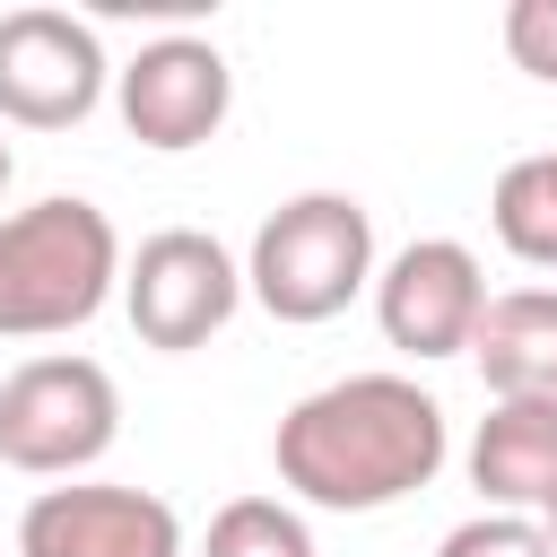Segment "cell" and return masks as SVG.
Segmentation results:
<instances>
[{
  "mask_svg": "<svg viewBox=\"0 0 557 557\" xmlns=\"http://www.w3.org/2000/svg\"><path fill=\"white\" fill-rule=\"evenodd\" d=\"M444 453H453L444 400L409 374H339L305 392L270 435L278 487L322 513H383L418 496L444 470Z\"/></svg>",
  "mask_w": 557,
  "mask_h": 557,
  "instance_id": "obj_1",
  "label": "cell"
},
{
  "mask_svg": "<svg viewBox=\"0 0 557 557\" xmlns=\"http://www.w3.org/2000/svg\"><path fill=\"white\" fill-rule=\"evenodd\" d=\"M122 287V235L96 200L52 191L0 218V339H61Z\"/></svg>",
  "mask_w": 557,
  "mask_h": 557,
  "instance_id": "obj_2",
  "label": "cell"
},
{
  "mask_svg": "<svg viewBox=\"0 0 557 557\" xmlns=\"http://www.w3.org/2000/svg\"><path fill=\"white\" fill-rule=\"evenodd\" d=\"M374 287V218L357 191H296L252 226L244 296L270 322H331Z\"/></svg>",
  "mask_w": 557,
  "mask_h": 557,
  "instance_id": "obj_3",
  "label": "cell"
},
{
  "mask_svg": "<svg viewBox=\"0 0 557 557\" xmlns=\"http://www.w3.org/2000/svg\"><path fill=\"white\" fill-rule=\"evenodd\" d=\"M122 435V392L96 357L52 348L0 374V461L26 479H87Z\"/></svg>",
  "mask_w": 557,
  "mask_h": 557,
  "instance_id": "obj_4",
  "label": "cell"
},
{
  "mask_svg": "<svg viewBox=\"0 0 557 557\" xmlns=\"http://www.w3.org/2000/svg\"><path fill=\"white\" fill-rule=\"evenodd\" d=\"M235 305H244V261L200 226H157L139 235V252H122V313L165 357L209 348L235 322Z\"/></svg>",
  "mask_w": 557,
  "mask_h": 557,
  "instance_id": "obj_5",
  "label": "cell"
},
{
  "mask_svg": "<svg viewBox=\"0 0 557 557\" xmlns=\"http://www.w3.org/2000/svg\"><path fill=\"white\" fill-rule=\"evenodd\" d=\"M113 87V61L87 17L70 9H9L0 17V122L17 131H78Z\"/></svg>",
  "mask_w": 557,
  "mask_h": 557,
  "instance_id": "obj_6",
  "label": "cell"
},
{
  "mask_svg": "<svg viewBox=\"0 0 557 557\" xmlns=\"http://www.w3.org/2000/svg\"><path fill=\"white\" fill-rule=\"evenodd\" d=\"M113 104H122V131L157 157H183V148H209L235 113V70L209 35H157L139 44L122 70H113Z\"/></svg>",
  "mask_w": 557,
  "mask_h": 557,
  "instance_id": "obj_7",
  "label": "cell"
},
{
  "mask_svg": "<svg viewBox=\"0 0 557 557\" xmlns=\"http://www.w3.org/2000/svg\"><path fill=\"white\" fill-rule=\"evenodd\" d=\"M487 313V270L461 235H418L392 261H374V322L400 357H470V331Z\"/></svg>",
  "mask_w": 557,
  "mask_h": 557,
  "instance_id": "obj_8",
  "label": "cell"
},
{
  "mask_svg": "<svg viewBox=\"0 0 557 557\" xmlns=\"http://www.w3.org/2000/svg\"><path fill=\"white\" fill-rule=\"evenodd\" d=\"M17 557H183V513L157 487L61 479L17 513Z\"/></svg>",
  "mask_w": 557,
  "mask_h": 557,
  "instance_id": "obj_9",
  "label": "cell"
},
{
  "mask_svg": "<svg viewBox=\"0 0 557 557\" xmlns=\"http://www.w3.org/2000/svg\"><path fill=\"white\" fill-rule=\"evenodd\" d=\"M470 487L487 513H548L557 505V400H496L470 435Z\"/></svg>",
  "mask_w": 557,
  "mask_h": 557,
  "instance_id": "obj_10",
  "label": "cell"
},
{
  "mask_svg": "<svg viewBox=\"0 0 557 557\" xmlns=\"http://www.w3.org/2000/svg\"><path fill=\"white\" fill-rule=\"evenodd\" d=\"M479 383L496 400H557V287H505L487 296L470 331Z\"/></svg>",
  "mask_w": 557,
  "mask_h": 557,
  "instance_id": "obj_11",
  "label": "cell"
},
{
  "mask_svg": "<svg viewBox=\"0 0 557 557\" xmlns=\"http://www.w3.org/2000/svg\"><path fill=\"white\" fill-rule=\"evenodd\" d=\"M487 226H496V244H505L513 261L557 270V148H531V157H513V165L496 174Z\"/></svg>",
  "mask_w": 557,
  "mask_h": 557,
  "instance_id": "obj_12",
  "label": "cell"
},
{
  "mask_svg": "<svg viewBox=\"0 0 557 557\" xmlns=\"http://www.w3.org/2000/svg\"><path fill=\"white\" fill-rule=\"evenodd\" d=\"M200 557H322V548H313V531L287 496H235V505L209 513Z\"/></svg>",
  "mask_w": 557,
  "mask_h": 557,
  "instance_id": "obj_13",
  "label": "cell"
},
{
  "mask_svg": "<svg viewBox=\"0 0 557 557\" xmlns=\"http://www.w3.org/2000/svg\"><path fill=\"white\" fill-rule=\"evenodd\" d=\"M435 557H557L531 513H470L435 540Z\"/></svg>",
  "mask_w": 557,
  "mask_h": 557,
  "instance_id": "obj_14",
  "label": "cell"
},
{
  "mask_svg": "<svg viewBox=\"0 0 557 557\" xmlns=\"http://www.w3.org/2000/svg\"><path fill=\"white\" fill-rule=\"evenodd\" d=\"M505 52H513L522 78L557 87V0H513L505 9Z\"/></svg>",
  "mask_w": 557,
  "mask_h": 557,
  "instance_id": "obj_15",
  "label": "cell"
},
{
  "mask_svg": "<svg viewBox=\"0 0 557 557\" xmlns=\"http://www.w3.org/2000/svg\"><path fill=\"white\" fill-rule=\"evenodd\" d=\"M9 174H17V157H9V139H0V191H9Z\"/></svg>",
  "mask_w": 557,
  "mask_h": 557,
  "instance_id": "obj_16",
  "label": "cell"
},
{
  "mask_svg": "<svg viewBox=\"0 0 557 557\" xmlns=\"http://www.w3.org/2000/svg\"><path fill=\"white\" fill-rule=\"evenodd\" d=\"M540 531H548V548H557V505H548V513H540Z\"/></svg>",
  "mask_w": 557,
  "mask_h": 557,
  "instance_id": "obj_17",
  "label": "cell"
}]
</instances>
